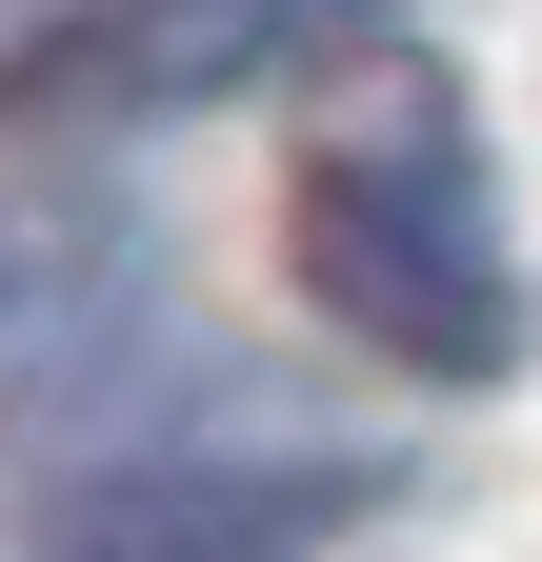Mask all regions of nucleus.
Segmentation results:
<instances>
[{"mask_svg": "<svg viewBox=\"0 0 542 562\" xmlns=\"http://www.w3.org/2000/svg\"><path fill=\"white\" fill-rule=\"evenodd\" d=\"M302 302L342 341H382V362H422V382L522 362V241H503L483 161H462V121H382L302 181Z\"/></svg>", "mask_w": 542, "mask_h": 562, "instance_id": "f257e3e1", "label": "nucleus"}, {"mask_svg": "<svg viewBox=\"0 0 542 562\" xmlns=\"http://www.w3.org/2000/svg\"><path fill=\"white\" fill-rule=\"evenodd\" d=\"M181 402H201V322L161 302V261H121L60 201H0V442L121 482L181 442Z\"/></svg>", "mask_w": 542, "mask_h": 562, "instance_id": "f03ea898", "label": "nucleus"}, {"mask_svg": "<svg viewBox=\"0 0 542 562\" xmlns=\"http://www.w3.org/2000/svg\"><path fill=\"white\" fill-rule=\"evenodd\" d=\"M362 21H402V0H81V21H41L0 60V101L21 121H201L241 81H302Z\"/></svg>", "mask_w": 542, "mask_h": 562, "instance_id": "7ed1b4c3", "label": "nucleus"}, {"mask_svg": "<svg viewBox=\"0 0 542 562\" xmlns=\"http://www.w3.org/2000/svg\"><path fill=\"white\" fill-rule=\"evenodd\" d=\"M382 503H402V462L362 442H161L60 503V562H321Z\"/></svg>", "mask_w": 542, "mask_h": 562, "instance_id": "20e7f679", "label": "nucleus"}]
</instances>
